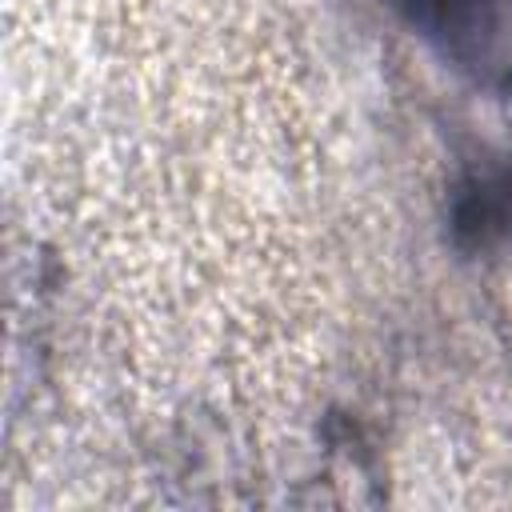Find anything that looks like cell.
I'll use <instances>...</instances> for the list:
<instances>
[{"label":"cell","mask_w":512,"mask_h":512,"mask_svg":"<svg viewBox=\"0 0 512 512\" xmlns=\"http://www.w3.org/2000/svg\"><path fill=\"white\" fill-rule=\"evenodd\" d=\"M412 32L480 88L512 92V0H392Z\"/></svg>","instance_id":"obj_1"}]
</instances>
